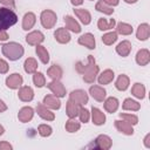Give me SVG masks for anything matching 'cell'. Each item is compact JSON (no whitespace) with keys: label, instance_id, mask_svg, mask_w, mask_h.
Listing matches in <instances>:
<instances>
[{"label":"cell","instance_id":"obj_9","mask_svg":"<svg viewBox=\"0 0 150 150\" xmlns=\"http://www.w3.org/2000/svg\"><path fill=\"white\" fill-rule=\"evenodd\" d=\"M43 40H45V35L40 30H33V32L28 33L26 36V42L30 46L41 45L43 42Z\"/></svg>","mask_w":150,"mask_h":150},{"label":"cell","instance_id":"obj_49","mask_svg":"<svg viewBox=\"0 0 150 150\" xmlns=\"http://www.w3.org/2000/svg\"><path fill=\"white\" fill-rule=\"evenodd\" d=\"M6 110H7V105H6V103H5L2 100H0V114L4 112V111H6Z\"/></svg>","mask_w":150,"mask_h":150},{"label":"cell","instance_id":"obj_35","mask_svg":"<svg viewBox=\"0 0 150 150\" xmlns=\"http://www.w3.org/2000/svg\"><path fill=\"white\" fill-rule=\"evenodd\" d=\"M132 26L127 22H120L116 25V33L121 35H130L132 33Z\"/></svg>","mask_w":150,"mask_h":150},{"label":"cell","instance_id":"obj_14","mask_svg":"<svg viewBox=\"0 0 150 150\" xmlns=\"http://www.w3.org/2000/svg\"><path fill=\"white\" fill-rule=\"evenodd\" d=\"M18 96L22 102H30L34 98V90L29 86H21L19 88Z\"/></svg>","mask_w":150,"mask_h":150},{"label":"cell","instance_id":"obj_46","mask_svg":"<svg viewBox=\"0 0 150 150\" xmlns=\"http://www.w3.org/2000/svg\"><path fill=\"white\" fill-rule=\"evenodd\" d=\"M104 4H107V5H109V6H111V7H114V6H117L118 4H120V0H102Z\"/></svg>","mask_w":150,"mask_h":150},{"label":"cell","instance_id":"obj_16","mask_svg":"<svg viewBox=\"0 0 150 150\" xmlns=\"http://www.w3.org/2000/svg\"><path fill=\"white\" fill-rule=\"evenodd\" d=\"M54 38L59 43H62V45L68 43L70 41V39H71L69 30L66 29V28H57L55 30V33H54Z\"/></svg>","mask_w":150,"mask_h":150},{"label":"cell","instance_id":"obj_39","mask_svg":"<svg viewBox=\"0 0 150 150\" xmlns=\"http://www.w3.org/2000/svg\"><path fill=\"white\" fill-rule=\"evenodd\" d=\"M116 40H117V33L116 32H109L102 36V42L107 46L112 45L114 42H116Z\"/></svg>","mask_w":150,"mask_h":150},{"label":"cell","instance_id":"obj_28","mask_svg":"<svg viewBox=\"0 0 150 150\" xmlns=\"http://www.w3.org/2000/svg\"><path fill=\"white\" fill-rule=\"evenodd\" d=\"M129 84H130V80H129V77H128L125 74H121V75L117 77L116 82H115V87H116V89L120 90V91L127 90L128 87H129Z\"/></svg>","mask_w":150,"mask_h":150},{"label":"cell","instance_id":"obj_31","mask_svg":"<svg viewBox=\"0 0 150 150\" xmlns=\"http://www.w3.org/2000/svg\"><path fill=\"white\" fill-rule=\"evenodd\" d=\"M131 94L136 97V98H139V100H143L145 97V87L144 84L139 83V82H136L132 88H131Z\"/></svg>","mask_w":150,"mask_h":150},{"label":"cell","instance_id":"obj_45","mask_svg":"<svg viewBox=\"0 0 150 150\" xmlns=\"http://www.w3.org/2000/svg\"><path fill=\"white\" fill-rule=\"evenodd\" d=\"M0 4L5 5L7 7H12V8L15 7V1L14 0H0Z\"/></svg>","mask_w":150,"mask_h":150},{"label":"cell","instance_id":"obj_42","mask_svg":"<svg viewBox=\"0 0 150 150\" xmlns=\"http://www.w3.org/2000/svg\"><path fill=\"white\" fill-rule=\"evenodd\" d=\"M77 116L80 117V122H82V123H88L89 120H90V112L83 105L80 108V111H79V115Z\"/></svg>","mask_w":150,"mask_h":150},{"label":"cell","instance_id":"obj_50","mask_svg":"<svg viewBox=\"0 0 150 150\" xmlns=\"http://www.w3.org/2000/svg\"><path fill=\"white\" fill-rule=\"evenodd\" d=\"M70 2L73 6H80L83 4V0H70Z\"/></svg>","mask_w":150,"mask_h":150},{"label":"cell","instance_id":"obj_24","mask_svg":"<svg viewBox=\"0 0 150 150\" xmlns=\"http://www.w3.org/2000/svg\"><path fill=\"white\" fill-rule=\"evenodd\" d=\"M81 107L82 105H80L79 103H75L71 100H68L67 105H66V114H67V116L69 118H75L79 115V111H80Z\"/></svg>","mask_w":150,"mask_h":150},{"label":"cell","instance_id":"obj_6","mask_svg":"<svg viewBox=\"0 0 150 150\" xmlns=\"http://www.w3.org/2000/svg\"><path fill=\"white\" fill-rule=\"evenodd\" d=\"M47 87L53 93V95L57 96L59 98L66 96V88L60 80H52V82L47 83Z\"/></svg>","mask_w":150,"mask_h":150},{"label":"cell","instance_id":"obj_51","mask_svg":"<svg viewBox=\"0 0 150 150\" xmlns=\"http://www.w3.org/2000/svg\"><path fill=\"white\" fill-rule=\"evenodd\" d=\"M4 132H5V129H4V127L0 124V136H1V135H4Z\"/></svg>","mask_w":150,"mask_h":150},{"label":"cell","instance_id":"obj_4","mask_svg":"<svg viewBox=\"0 0 150 150\" xmlns=\"http://www.w3.org/2000/svg\"><path fill=\"white\" fill-rule=\"evenodd\" d=\"M112 145V141L108 135H98L94 142H91L87 148L91 149H100V150H109Z\"/></svg>","mask_w":150,"mask_h":150},{"label":"cell","instance_id":"obj_15","mask_svg":"<svg viewBox=\"0 0 150 150\" xmlns=\"http://www.w3.org/2000/svg\"><path fill=\"white\" fill-rule=\"evenodd\" d=\"M115 127H116V129H117L120 132H122V134H124V135L131 136V135L134 134V128H132V125H131L130 123H128L127 121H124V120H116V121H115Z\"/></svg>","mask_w":150,"mask_h":150},{"label":"cell","instance_id":"obj_44","mask_svg":"<svg viewBox=\"0 0 150 150\" xmlns=\"http://www.w3.org/2000/svg\"><path fill=\"white\" fill-rule=\"evenodd\" d=\"M12 149H13V146L8 142H6V141L0 142V150H12Z\"/></svg>","mask_w":150,"mask_h":150},{"label":"cell","instance_id":"obj_32","mask_svg":"<svg viewBox=\"0 0 150 150\" xmlns=\"http://www.w3.org/2000/svg\"><path fill=\"white\" fill-rule=\"evenodd\" d=\"M23 69L27 74H34L38 69V62L34 57H28L25 60V63H23Z\"/></svg>","mask_w":150,"mask_h":150},{"label":"cell","instance_id":"obj_29","mask_svg":"<svg viewBox=\"0 0 150 150\" xmlns=\"http://www.w3.org/2000/svg\"><path fill=\"white\" fill-rule=\"evenodd\" d=\"M104 109L107 112H115L117 109H118V100L116 97H108V98H104Z\"/></svg>","mask_w":150,"mask_h":150},{"label":"cell","instance_id":"obj_12","mask_svg":"<svg viewBox=\"0 0 150 150\" xmlns=\"http://www.w3.org/2000/svg\"><path fill=\"white\" fill-rule=\"evenodd\" d=\"M43 105L49 108L50 110H59L61 108V101L55 95H46L43 97Z\"/></svg>","mask_w":150,"mask_h":150},{"label":"cell","instance_id":"obj_21","mask_svg":"<svg viewBox=\"0 0 150 150\" xmlns=\"http://www.w3.org/2000/svg\"><path fill=\"white\" fill-rule=\"evenodd\" d=\"M36 22V16L34 13L32 12H28L23 15V19H22V29L23 30H29L34 27Z\"/></svg>","mask_w":150,"mask_h":150},{"label":"cell","instance_id":"obj_25","mask_svg":"<svg viewBox=\"0 0 150 150\" xmlns=\"http://www.w3.org/2000/svg\"><path fill=\"white\" fill-rule=\"evenodd\" d=\"M75 15L80 19V21L83 25H89L91 21V14L89 13V11L84 9V8H75L74 9Z\"/></svg>","mask_w":150,"mask_h":150},{"label":"cell","instance_id":"obj_13","mask_svg":"<svg viewBox=\"0 0 150 150\" xmlns=\"http://www.w3.org/2000/svg\"><path fill=\"white\" fill-rule=\"evenodd\" d=\"M77 42H79V45L84 46V47H87L88 49H95V47H96L95 38H94V35H93L91 33H86V34L81 35V36L79 38Z\"/></svg>","mask_w":150,"mask_h":150},{"label":"cell","instance_id":"obj_19","mask_svg":"<svg viewBox=\"0 0 150 150\" xmlns=\"http://www.w3.org/2000/svg\"><path fill=\"white\" fill-rule=\"evenodd\" d=\"M130 52H131V42L128 40H123L116 46V53L122 57H127L130 54Z\"/></svg>","mask_w":150,"mask_h":150},{"label":"cell","instance_id":"obj_40","mask_svg":"<svg viewBox=\"0 0 150 150\" xmlns=\"http://www.w3.org/2000/svg\"><path fill=\"white\" fill-rule=\"evenodd\" d=\"M38 132H39V135L42 136V137H48V136L52 135L53 129H52V127L48 125V124H40V125L38 127Z\"/></svg>","mask_w":150,"mask_h":150},{"label":"cell","instance_id":"obj_26","mask_svg":"<svg viewBox=\"0 0 150 150\" xmlns=\"http://www.w3.org/2000/svg\"><path fill=\"white\" fill-rule=\"evenodd\" d=\"M114 77H115V74H114V71L111 70V69H105V70H103L100 75H98V77H97V81H98V83L100 84H109L112 80H114Z\"/></svg>","mask_w":150,"mask_h":150},{"label":"cell","instance_id":"obj_17","mask_svg":"<svg viewBox=\"0 0 150 150\" xmlns=\"http://www.w3.org/2000/svg\"><path fill=\"white\" fill-rule=\"evenodd\" d=\"M33 116H34V109L32 107H22L18 114V118L22 123H27L32 121Z\"/></svg>","mask_w":150,"mask_h":150},{"label":"cell","instance_id":"obj_27","mask_svg":"<svg viewBox=\"0 0 150 150\" xmlns=\"http://www.w3.org/2000/svg\"><path fill=\"white\" fill-rule=\"evenodd\" d=\"M47 75L52 80H61L63 75V70L59 64H52L47 70Z\"/></svg>","mask_w":150,"mask_h":150},{"label":"cell","instance_id":"obj_23","mask_svg":"<svg viewBox=\"0 0 150 150\" xmlns=\"http://www.w3.org/2000/svg\"><path fill=\"white\" fill-rule=\"evenodd\" d=\"M136 62H137V64H139L142 67L146 66L150 62V52L145 48L139 49L136 54Z\"/></svg>","mask_w":150,"mask_h":150},{"label":"cell","instance_id":"obj_52","mask_svg":"<svg viewBox=\"0 0 150 150\" xmlns=\"http://www.w3.org/2000/svg\"><path fill=\"white\" fill-rule=\"evenodd\" d=\"M127 4H135V2H137V0H124Z\"/></svg>","mask_w":150,"mask_h":150},{"label":"cell","instance_id":"obj_22","mask_svg":"<svg viewBox=\"0 0 150 150\" xmlns=\"http://www.w3.org/2000/svg\"><path fill=\"white\" fill-rule=\"evenodd\" d=\"M64 23H66V29L73 32V33H80L81 32V26L80 23L70 15H66L64 18Z\"/></svg>","mask_w":150,"mask_h":150},{"label":"cell","instance_id":"obj_2","mask_svg":"<svg viewBox=\"0 0 150 150\" xmlns=\"http://www.w3.org/2000/svg\"><path fill=\"white\" fill-rule=\"evenodd\" d=\"M1 52L9 61H16L21 59V56L25 53V49L20 43L13 41V42L4 43L1 46Z\"/></svg>","mask_w":150,"mask_h":150},{"label":"cell","instance_id":"obj_33","mask_svg":"<svg viewBox=\"0 0 150 150\" xmlns=\"http://www.w3.org/2000/svg\"><path fill=\"white\" fill-rule=\"evenodd\" d=\"M115 25H116L115 19L107 20V19H104V18H101V19H98V21H97V27H98L100 30H108V29H111V28L115 27Z\"/></svg>","mask_w":150,"mask_h":150},{"label":"cell","instance_id":"obj_47","mask_svg":"<svg viewBox=\"0 0 150 150\" xmlns=\"http://www.w3.org/2000/svg\"><path fill=\"white\" fill-rule=\"evenodd\" d=\"M143 143H144V146L150 149V134H146L144 139H143Z\"/></svg>","mask_w":150,"mask_h":150},{"label":"cell","instance_id":"obj_37","mask_svg":"<svg viewBox=\"0 0 150 150\" xmlns=\"http://www.w3.org/2000/svg\"><path fill=\"white\" fill-rule=\"evenodd\" d=\"M95 9L98 11V12H101V13H103V14H107V15H110V14L114 13L112 7L109 6V5H107V4H104L102 0H100V1L95 5Z\"/></svg>","mask_w":150,"mask_h":150},{"label":"cell","instance_id":"obj_20","mask_svg":"<svg viewBox=\"0 0 150 150\" xmlns=\"http://www.w3.org/2000/svg\"><path fill=\"white\" fill-rule=\"evenodd\" d=\"M149 36H150V26H149V23H146V22L141 23L137 28L136 38L139 41H145V40L149 39Z\"/></svg>","mask_w":150,"mask_h":150},{"label":"cell","instance_id":"obj_30","mask_svg":"<svg viewBox=\"0 0 150 150\" xmlns=\"http://www.w3.org/2000/svg\"><path fill=\"white\" fill-rule=\"evenodd\" d=\"M35 53L39 56V59L41 60V62L43 64H47L49 62V53L47 50V48H45V46L42 45H38L35 48Z\"/></svg>","mask_w":150,"mask_h":150},{"label":"cell","instance_id":"obj_8","mask_svg":"<svg viewBox=\"0 0 150 150\" xmlns=\"http://www.w3.org/2000/svg\"><path fill=\"white\" fill-rule=\"evenodd\" d=\"M23 83V79L19 73H13L6 79V86L9 89H19Z\"/></svg>","mask_w":150,"mask_h":150},{"label":"cell","instance_id":"obj_43","mask_svg":"<svg viewBox=\"0 0 150 150\" xmlns=\"http://www.w3.org/2000/svg\"><path fill=\"white\" fill-rule=\"evenodd\" d=\"M8 69H9V66L7 61H5L4 59H0V74H6Z\"/></svg>","mask_w":150,"mask_h":150},{"label":"cell","instance_id":"obj_18","mask_svg":"<svg viewBox=\"0 0 150 150\" xmlns=\"http://www.w3.org/2000/svg\"><path fill=\"white\" fill-rule=\"evenodd\" d=\"M90 115H91V121H93V123L95 125H102V124L105 123V115L98 108L93 107Z\"/></svg>","mask_w":150,"mask_h":150},{"label":"cell","instance_id":"obj_41","mask_svg":"<svg viewBox=\"0 0 150 150\" xmlns=\"http://www.w3.org/2000/svg\"><path fill=\"white\" fill-rule=\"evenodd\" d=\"M120 117L124 121H127L128 123H130L131 125H135L138 123V117L134 114H127V112H121L120 114Z\"/></svg>","mask_w":150,"mask_h":150},{"label":"cell","instance_id":"obj_5","mask_svg":"<svg viewBox=\"0 0 150 150\" xmlns=\"http://www.w3.org/2000/svg\"><path fill=\"white\" fill-rule=\"evenodd\" d=\"M40 21H41V25L47 28V29H50L55 26L56 21H57V16H56V13L50 11V9H45L41 12L40 14Z\"/></svg>","mask_w":150,"mask_h":150},{"label":"cell","instance_id":"obj_10","mask_svg":"<svg viewBox=\"0 0 150 150\" xmlns=\"http://www.w3.org/2000/svg\"><path fill=\"white\" fill-rule=\"evenodd\" d=\"M36 112L45 121H54L55 120V114L49 108L43 105V103H39L36 105Z\"/></svg>","mask_w":150,"mask_h":150},{"label":"cell","instance_id":"obj_11","mask_svg":"<svg viewBox=\"0 0 150 150\" xmlns=\"http://www.w3.org/2000/svg\"><path fill=\"white\" fill-rule=\"evenodd\" d=\"M89 94H90L91 97H93L94 100H96L97 102H103L104 98H105L107 91H105V89H104L103 87L94 84V86H91V87L89 88Z\"/></svg>","mask_w":150,"mask_h":150},{"label":"cell","instance_id":"obj_38","mask_svg":"<svg viewBox=\"0 0 150 150\" xmlns=\"http://www.w3.org/2000/svg\"><path fill=\"white\" fill-rule=\"evenodd\" d=\"M33 82H34L35 87L42 88V87L46 86V77H45V75H43L42 73L35 71V73L33 74Z\"/></svg>","mask_w":150,"mask_h":150},{"label":"cell","instance_id":"obj_36","mask_svg":"<svg viewBox=\"0 0 150 150\" xmlns=\"http://www.w3.org/2000/svg\"><path fill=\"white\" fill-rule=\"evenodd\" d=\"M64 128H66V130H67L68 132H76V131L80 130L81 123H80L79 121H76L75 118H69V120L66 122Z\"/></svg>","mask_w":150,"mask_h":150},{"label":"cell","instance_id":"obj_48","mask_svg":"<svg viewBox=\"0 0 150 150\" xmlns=\"http://www.w3.org/2000/svg\"><path fill=\"white\" fill-rule=\"evenodd\" d=\"M8 33L6 30H0V41H6L8 40Z\"/></svg>","mask_w":150,"mask_h":150},{"label":"cell","instance_id":"obj_7","mask_svg":"<svg viewBox=\"0 0 150 150\" xmlns=\"http://www.w3.org/2000/svg\"><path fill=\"white\" fill-rule=\"evenodd\" d=\"M69 100H71L73 102L75 103H79L80 105H84L88 103V94L82 90V89H76V90H73L70 94H69Z\"/></svg>","mask_w":150,"mask_h":150},{"label":"cell","instance_id":"obj_3","mask_svg":"<svg viewBox=\"0 0 150 150\" xmlns=\"http://www.w3.org/2000/svg\"><path fill=\"white\" fill-rule=\"evenodd\" d=\"M18 22V15L7 7L0 8V30H7Z\"/></svg>","mask_w":150,"mask_h":150},{"label":"cell","instance_id":"obj_1","mask_svg":"<svg viewBox=\"0 0 150 150\" xmlns=\"http://www.w3.org/2000/svg\"><path fill=\"white\" fill-rule=\"evenodd\" d=\"M75 69L79 74L83 75L82 79L86 83H94V81L96 80V76L98 75V66L96 64L95 57L93 55H88V62L84 63L82 61L76 62L75 64Z\"/></svg>","mask_w":150,"mask_h":150},{"label":"cell","instance_id":"obj_34","mask_svg":"<svg viewBox=\"0 0 150 150\" xmlns=\"http://www.w3.org/2000/svg\"><path fill=\"white\" fill-rule=\"evenodd\" d=\"M122 108L123 110H130V111H137L141 109V104L132 100V98H125L123 101V104H122Z\"/></svg>","mask_w":150,"mask_h":150}]
</instances>
